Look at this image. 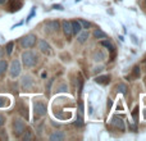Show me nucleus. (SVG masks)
<instances>
[{
	"mask_svg": "<svg viewBox=\"0 0 146 141\" xmlns=\"http://www.w3.org/2000/svg\"><path fill=\"white\" fill-rule=\"evenodd\" d=\"M37 59L38 58H37V55H36V53H33V51H31V50H27L22 54V62L26 67H28V68L36 66Z\"/></svg>",
	"mask_w": 146,
	"mask_h": 141,
	"instance_id": "nucleus-1",
	"label": "nucleus"
},
{
	"mask_svg": "<svg viewBox=\"0 0 146 141\" xmlns=\"http://www.w3.org/2000/svg\"><path fill=\"white\" fill-rule=\"evenodd\" d=\"M12 127H13V134H14L15 137L22 136V134L25 132V130H26L25 122H23L21 118H14V119H13Z\"/></svg>",
	"mask_w": 146,
	"mask_h": 141,
	"instance_id": "nucleus-2",
	"label": "nucleus"
},
{
	"mask_svg": "<svg viewBox=\"0 0 146 141\" xmlns=\"http://www.w3.org/2000/svg\"><path fill=\"white\" fill-rule=\"evenodd\" d=\"M36 36L35 35H32V33H28V35H26V36H23L22 39H21V46H22L23 49H30V48H32V46H35V44H36Z\"/></svg>",
	"mask_w": 146,
	"mask_h": 141,
	"instance_id": "nucleus-3",
	"label": "nucleus"
},
{
	"mask_svg": "<svg viewBox=\"0 0 146 141\" xmlns=\"http://www.w3.org/2000/svg\"><path fill=\"white\" fill-rule=\"evenodd\" d=\"M33 113H35V118H40L46 114V104L42 101H36L33 104Z\"/></svg>",
	"mask_w": 146,
	"mask_h": 141,
	"instance_id": "nucleus-4",
	"label": "nucleus"
},
{
	"mask_svg": "<svg viewBox=\"0 0 146 141\" xmlns=\"http://www.w3.org/2000/svg\"><path fill=\"white\" fill-rule=\"evenodd\" d=\"M9 74L12 78H15L21 74V63L18 59H14V61L10 63V68H9Z\"/></svg>",
	"mask_w": 146,
	"mask_h": 141,
	"instance_id": "nucleus-5",
	"label": "nucleus"
},
{
	"mask_svg": "<svg viewBox=\"0 0 146 141\" xmlns=\"http://www.w3.org/2000/svg\"><path fill=\"white\" fill-rule=\"evenodd\" d=\"M22 5H23L22 0H9V1H8V10L12 13L18 12V10L22 8Z\"/></svg>",
	"mask_w": 146,
	"mask_h": 141,
	"instance_id": "nucleus-6",
	"label": "nucleus"
},
{
	"mask_svg": "<svg viewBox=\"0 0 146 141\" xmlns=\"http://www.w3.org/2000/svg\"><path fill=\"white\" fill-rule=\"evenodd\" d=\"M21 85H22V87L25 88V90H30V88H32V86H33V78L28 74L23 76L22 81H21Z\"/></svg>",
	"mask_w": 146,
	"mask_h": 141,
	"instance_id": "nucleus-7",
	"label": "nucleus"
},
{
	"mask_svg": "<svg viewBox=\"0 0 146 141\" xmlns=\"http://www.w3.org/2000/svg\"><path fill=\"white\" fill-rule=\"evenodd\" d=\"M59 27H60V23L58 21H50L45 25V30L48 32H55V31L59 30Z\"/></svg>",
	"mask_w": 146,
	"mask_h": 141,
	"instance_id": "nucleus-8",
	"label": "nucleus"
},
{
	"mask_svg": "<svg viewBox=\"0 0 146 141\" xmlns=\"http://www.w3.org/2000/svg\"><path fill=\"white\" fill-rule=\"evenodd\" d=\"M110 123L113 124L115 128H119L121 131H123L124 130V122H123V119L121 118V117H118V116H114L113 118H111V121H110Z\"/></svg>",
	"mask_w": 146,
	"mask_h": 141,
	"instance_id": "nucleus-9",
	"label": "nucleus"
},
{
	"mask_svg": "<svg viewBox=\"0 0 146 141\" xmlns=\"http://www.w3.org/2000/svg\"><path fill=\"white\" fill-rule=\"evenodd\" d=\"M101 45L105 46V48L108 49L109 51H110V53H111V55H110V61H114V57H115V46H114L109 40H104V41H101Z\"/></svg>",
	"mask_w": 146,
	"mask_h": 141,
	"instance_id": "nucleus-10",
	"label": "nucleus"
},
{
	"mask_svg": "<svg viewBox=\"0 0 146 141\" xmlns=\"http://www.w3.org/2000/svg\"><path fill=\"white\" fill-rule=\"evenodd\" d=\"M38 49H40L41 53H44V54H50V51H51L50 45H49L45 40H40V41H38Z\"/></svg>",
	"mask_w": 146,
	"mask_h": 141,
	"instance_id": "nucleus-11",
	"label": "nucleus"
},
{
	"mask_svg": "<svg viewBox=\"0 0 146 141\" xmlns=\"http://www.w3.org/2000/svg\"><path fill=\"white\" fill-rule=\"evenodd\" d=\"M62 27H63V32L67 37H69V36L73 33L72 32V23L69 22V21H64V22H62Z\"/></svg>",
	"mask_w": 146,
	"mask_h": 141,
	"instance_id": "nucleus-12",
	"label": "nucleus"
},
{
	"mask_svg": "<svg viewBox=\"0 0 146 141\" xmlns=\"http://www.w3.org/2000/svg\"><path fill=\"white\" fill-rule=\"evenodd\" d=\"M96 83H99V85H108L109 82H110V76L105 74V76H99V77L95 78Z\"/></svg>",
	"mask_w": 146,
	"mask_h": 141,
	"instance_id": "nucleus-13",
	"label": "nucleus"
},
{
	"mask_svg": "<svg viewBox=\"0 0 146 141\" xmlns=\"http://www.w3.org/2000/svg\"><path fill=\"white\" fill-rule=\"evenodd\" d=\"M49 139H50V141H62V140H64V134L60 131H55L54 134L50 135Z\"/></svg>",
	"mask_w": 146,
	"mask_h": 141,
	"instance_id": "nucleus-14",
	"label": "nucleus"
},
{
	"mask_svg": "<svg viewBox=\"0 0 146 141\" xmlns=\"http://www.w3.org/2000/svg\"><path fill=\"white\" fill-rule=\"evenodd\" d=\"M72 32L74 33V35H77V33L81 32V30H82V26H81V23L78 22V21H72Z\"/></svg>",
	"mask_w": 146,
	"mask_h": 141,
	"instance_id": "nucleus-15",
	"label": "nucleus"
},
{
	"mask_svg": "<svg viewBox=\"0 0 146 141\" xmlns=\"http://www.w3.org/2000/svg\"><path fill=\"white\" fill-rule=\"evenodd\" d=\"M115 90H117V92H121L122 95H124V96L128 94V87H127L124 83H118L117 87H115Z\"/></svg>",
	"mask_w": 146,
	"mask_h": 141,
	"instance_id": "nucleus-16",
	"label": "nucleus"
},
{
	"mask_svg": "<svg viewBox=\"0 0 146 141\" xmlns=\"http://www.w3.org/2000/svg\"><path fill=\"white\" fill-rule=\"evenodd\" d=\"M106 36H108V35H106L104 31L99 30V28L94 31V37H95V39H106Z\"/></svg>",
	"mask_w": 146,
	"mask_h": 141,
	"instance_id": "nucleus-17",
	"label": "nucleus"
},
{
	"mask_svg": "<svg viewBox=\"0 0 146 141\" xmlns=\"http://www.w3.org/2000/svg\"><path fill=\"white\" fill-rule=\"evenodd\" d=\"M22 139L25 141H28V140H32L33 139V135H32V131L31 130H25V132L22 134Z\"/></svg>",
	"mask_w": 146,
	"mask_h": 141,
	"instance_id": "nucleus-18",
	"label": "nucleus"
},
{
	"mask_svg": "<svg viewBox=\"0 0 146 141\" xmlns=\"http://www.w3.org/2000/svg\"><path fill=\"white\" fill-rule=\"evenodd\" d=\"M77 39H78V41H80L81 44H83L88 39V32H87V31H85V32H80V33H78V37Z\"/></svg>",
	"mask_w": 146,
	"mask_h": 141,
	"instance_id": "nucleus-19",
	"label": "nucleus"
},
{
	"mask_svg": "<svg viewBox=\"0 0 146 141\" xmlns=\"http://www.w3.org/2000/svg\"><path fill=\"white\" fill-rule=\"evenodd\" d=\"M7 69H8V63H7V61H0V76L4 74Z\"/></svg>",
	"mask_w": 146,
	"mask_h": 141,
	"instance_id": "nucleus-20",
	"label": "nucleus"
},
{
	"mask_svg": "<svg viewBox=\"0 0 146 141\" xmlns=\"http://www.w3.org/2000/svg\"><path fill=\"white\" fill-rule=\"evenodd\" d=\"M21 110H19V113H22V116L25 117L26 119H28V110H27V106H25L23 104H21Z\"/></svg>",
	"mask_w": 146,
	"mask_h": 141,
	"instance_id": "nucleus-21",
	"label": "nucleus"
},
{
	"mask_svg": "<svg viewBox=\"0 0 146 141\" xmlns=\"http://www.w3.org/2000/svg\"><path fill=\"white\" fill-rule=\"evenodd\" d=\"M140 76V67L135 66L133 69H132V78H137Z\"/></svg>",
	"mask_w": 146,
	"mask_h": 141,
	"instance_id": "nucleus-22",
	"label": "nucleus"
},
{
	"mask_svg": "<svg viewBox=\"0 0 146 141\" xmlns=\"http://www.w3.org/2000/svg\"><path fill=\"white\" fill-rule=\"evenodd\" d=\"M13 46H14V43H13V41H10V43H8V44H7L5 49H7V54H8V55H10V54H12V51H13Z\"/></svg>",
	"mask_w": 146,
	"mask_h": 141,
	"instance_id": "nucleus-23",
	"label": "nucleus"
},
{
	"mask_svg": "<svg viewBox=\"0 0 146 141\" xmlns=\"http://www.w3.org/2000/svg\"><path fill=\"white\" fill-rule=\"evenodd\" d=\"M78 94L81 95V92H82V88H83V80H82V77H78Z\"/></svg>",
	"mask_w": 146,
	"mask_h": 141,
	"instance_id": "nucleus-24",
	"label": "nucleus"
},
{
	"mask_svg": "<svg viewBox=\"0 0 146 141\" xmlns=\"http://www.w3.org/2000/svg\"><path fill=\"white\" fill-rule=\"evenodd\" d=\"M78 22H80L81 23V26H82V27L83 28H86V30H88V28H90V23H88L87 22V21H83V19H80V21H78Z\"/></svg>",
	"mask_w": 146,
	"mask_h": 141,
	"instance_id": "nucleus-25",
	"label": "nucleus"
},
{
	"mask_svg": "<svg viewBox=\"0 0 146 141\" xmlns=\"http://www.w3.org/2000/svg\"><path fill=\"white\" fill-rule=\"evenodd\" d=\"M103 59H104V54H103V53H99V54L96 53V54H95V61H96V62H98V61L100 62V61H103Z\"/></svg>",
	"mask_w": 146,
	"mask_h": 141,
	"instance_id": "nucleus-26",
	"label": "nucleus"
},
{
	"mask_svg": "<svg viewBox=\"0 0 146 141\" xmlns=\"http://www.w3.org/2000/svg\"><path fill=\"white\" fill-rule=\"evenodd\" d=\"M137 114H139V106H136V108L133 109V113H132V117H133L135 122H137Z\"/></svg>",
	"mask_w": 146,
	"mask_h": 141,
	"instance_id": "nucleus-27",
	"label": "nucleus"
},
{
	"mask_svg": "<svg viewBox=\"0 0 146 141\" xmlns=\"http://www.w3.org/2000/svg\"><path fill=\"white\" fill-rule=\"evenodd\" d=\"M83 124V122H82V119L81 118H77V121L74 122V126H77V127H81Z\"/></svg>",
	"mask_w": 146,
	"mask_h": 141,
	"instance_id": "nucleus-28",
	"label": "nucleus"
},
{
	"mask_svg": "<svg viewBox=\"0 0 146 141\" xmlns=\"http://www.w3.org/2000/svg\"><path fill=\"white\" fill-rule=\"evenodd\" d=\"M8 104V101H7V99H4V98H0V106H5Z\"/></svg>",
	"mask_w": 146,
	"mask_h": 141,
	"instance_id": "nucleus-29",
	"label": "nucleus"
},
{
	"mask_svg": "<svg viewBox=\"0 0 146 141\" xmlns=\"http://www.w3.org/2000/svg\"><path fill=\"white\" fill-rule=\"evenodd\" d=\"M4 123H5V117L3 114H0V126H3Z\"/></svg>",
	"mask_w": 146,
	"mask_h": 141,
	"instance_id": "nucleus-30",
	"label": "nucleus"
},
{
	"mask_svg": "<svg viewBox=\"0 0 146 141\" xmlns=\"http://www.w3.org/2000/svg\"><path fill=\"white\" fill-rule=\"evenodd\" d=\"M53 81H54V78H51V80H49V83H48V86H46V88H48V92L50 91V87H51V83H53Z\"/></svg>",
	"mask_w": 146,
	"mask_h": 141,
	"instance_id": "nucleus-31",
	"label": "nucleus"
},
{
	"mask_svg": "<svg viewBox=\"0 0 146 141\" xmlns=\"http://www.w3.org/2000/svg\"><path fill=\"white\" fill-rule=\"evenodd\" d=\"M67 90V86L66 85H62L60 87H59V91H66Z\"/></svg>",
	"mask_w": 146,
	"mask_h": 141,
	"instance_id": "nucleus-32",
	"label": "nucleus"
},
{
	"mask_svg": "<svg viewBox=\"0 0 146 141\" xmlns=\"http://www.w3.org/2000/svg\"><path fill=\"white\" fill-rule=\"evenodd\" d=\"M53 8H54V9H59V10L63 9V7H62V5H59V4H58V5H54Z\"/></svg>",
	"mask_w": 146,
	"mask_h": 141,
	"instance_id": "nucleus-33",
	"label": "nucleus"
},
{
	"mask_svg": "<svg viewBox=\"0 0 146 141\" xmlns=\"http://www.w3.org/2000/svg\"><path fill=\"white\" fill-rule=\"evenodd\" d=\"M80 112H81V113H83V104H82V101H80Z\"/></svg>",
	"mask_w": 146,
	"mask_h": 141,
	"instance_id": "nucleus-34",
	"label": "nucleus"
},
{
	"mask_svg": "<svg viewBox=\"0 0 146 141\" xmlns=\"http://www.w3.org/2000/svg\"><path fill=\"white\" fill-rule=\"evenodd\" d=\"M103 70V67H96L95 68V72H101Z\"/></svg>",
	"mask_w": 146,
	"mask_h": 141,
	"instance_id": "nucleus-35",
	"label": "nucleus"
},
{
	"mask_svg": "<svg viewBox=\"0 0 146 141\" xmlns=\"http://www.w3.org/2000/svg\"><path fill=\"white\" fill-rule=\"evenodd\" d=\"M3 3H5V0H0V4H3Z\"/></svg>",
	"mask_w": 146,
	"mask_h": 141,
	"instance_id": "nucleus-36",
	"label": "nucleus"
},
{
	"mask_svg": "<svg viewBox=\"0 0 146 141\" xmlns=\"http://www.w3.org/2000/svg\"><path fill=\"white\" fill-rule=\"evenodd\" d=\"M1 55H3V53H1V49H0V58H1Z\"/></svg>",
	"mask_w": 146,
	"mask_h": 141,
	"instance_id": "nucleus-37",
	"label": "nucleus"
},
{
	"mask_svg": "<svg viewBox=\"0 0 146 141\" xmlns=\"http://www.w3.org/2000/svg\"><path fill=\"white\" fill-rule=\"evenodd\" d=\"M77 1H81V0H76V3H77Z\"/></svg>",
	"mask_w": 146,
	"mask_h": 141,
	"instance_id": "nucleus-38",
	"label": "nucleus"
},
{
	"mask_svg": "<svg viewBox=\"0 0 146 141\" xmlns=\"http://www.w3.org/2000/svg\"><path fill=\"white\" fill-rule=\"evenodd\" d=\"M145 4H146V0H145Z\"/></svg>",
	"mask_w": 146,
	"mask_h": 141,
	"instance_id": "nucleus-39",
	"label": "nucleus"
}]
</instances>
